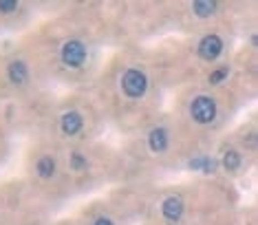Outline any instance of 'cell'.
<instances>
[{
    "instance_id": "9",
    "label": "cell",
    "mask_w": 258,
    "mask_h": 225,
    "mask_svg": "<svg viewBox=\"0 0 258 225\" xmlns=\"http://www.w3.org/2000/svg\"><path fill=\"white\" fill-rule=\"evenodd\" d=\"M192 9H195V14H197V16L208 18V16H212V14H214L216 3H212V0H197V3L192 5Z\"/></svg>"
},
{
    "instance_id": "10",
    "label": "cell",
    "mask_w": 258,
    "mask_h": 225,
    "mask_svg": "<svg viewBox=\"0 0 258 225\" xmlns=\"http://www.w3.org/2000/svg\"><path fill=\"white\" fill-rule=\"evenodd\" d=\"M53 170H55V163H53V159L51 157H42L38 161V173L42 177H51L53 175Z\"/></svg>"
},
{
    "instance_id": "15",
    "label": "cell",
    "mask_w": 258,
    "mask_h": 225,
    "mask_svg": "<svg viewBox=\"0 0 258 225\" xmlns=\"http://www.w3.org/2000/svg\"><path fill=\"white\" fill-rule=\"evenodd\" d=\"M203 163H205V159H195V161H190V168L192 170H201Z\"/></svg>"
},
{
    "instance_id": "7",
    "label": "cell",
    "mask_w": 258,
    "mask_h": 225,
    "mask_svg": "<svg viewBox=\"0 0 258 225\" xmlns=\"http://www.w3.org/2000/svg\"><path fill=\"white\" fill-rule=\"evenodd\" d=\"M80 128H82V117L78 112H67V115L62 117V130L67 135H75Z\"/></svg>"
},
{
    "instance_id": "3",
    "label": "cell",
    "mask_w": 258,
    "mask_h": 225,
    "mask_svg": "<svg viewBox=\"0 0 258 225\" xmlns=\"http://www.w3.org/2000/svg\"><path fill=\"white\" fill-rule=\"evenodd\" d=\"M84 58H86V51H84V44L82 42L71 40V42L64 44V49H62L64 64H69V67H80V64L84 62Z\"/></svg>"
},
{
    "instance_id": "8",
    "label": "cell",
    "mask_w": 258,
    "mask_h": 225,
    "mask_svg": "<svg viewBox=\"0 0 258 225\" xmlns=\"http://www.w3.org/2000/svg\"><path fill=\"white\" fill-rule=\"evenodd\" d=\"M9 80L14 82V84H25L27 80V67L22 62H14L9 67Z\"/></svg>"
},
{
    "instance_id": "13",
    "label": "cell",
    "mask_w": 258,
    "mask_h": 225,
    "mask_svg": "<svg viewBox=\"0 0 258 225\" xmlns=\"http://www.w3.org/2000/svg\"><path fill=\"white\" fill-rule=\"evenodd\" d=\"M16 0H0V11H14Z\"/></svg>"
},
{
    "instance_id": "5",
    "label": "cell",
    "mask_w": 258,
    "mask_h": 225,
    "mask_svg": "<svg viewBox=\"0 0 258 225\" xmlns=\"http://www.w3.org/2000/svg\"><path fill=\"white\" fill-rule=\"evenodd\" d=\"M163 214L170 221H177V218L183 214V203H181V199L172 197V199H166V203H163Z\"/></svg>"
},
{
    "instance_id": "12",
    "label": "cell",
    "mask_w": 258,
    "mask_h": 225,
    "mask_svg": "<svg viewBox=\"0 0 258 225\" xmlns=\"http://www.w3.org/2000/svg\"><path fill=\"white\" fill-rule=\"evenodd\" d=\"M227 75V69H219V71H214L212 75H210V82H212V84H216V82H221L223 78H225Z\"/></svg>"
},
{
    "instance_id": "14",
    "label": "cell",
    "mask_w": 258,
    "mask_h": 225,
    "mask_svg": "<svg viewBox=\"0 0 258 225\" xmlns=\"http://www.w3.org/2000/svg\"><path fill=\"white\" fill-rule=\"evenodd\" d=\"M82 165H84V157H82V155H73V159H71V168L80 170Z\"/></svg>"
},
{
    "instance_id": "16",
    "label": "cell",
    "mask_w": 258,
    "mask_h": 225,
    "mask_svg": "<svg viewBox=\"0 0 258 225\" xmlns=\"http://www.w3.org/2000/svg\"><path fill=\"white\" fill-rule=\"evenodd\" d=\"M95 225H113V223H110L108 218H97V221H95Z\"/></svg>"
},
{
    "instance_id": "11",
    "label": "cell",
    "mask_w": 258,
    "mask_h": 225,
    "mask_svg": "<svg viewBox=\"0 0 258 225\" xmlns=\"http://www.w3.org/2000/svg\"><path fill=\"white\" fill-rule=\"evenodd\" d=\"M223 163H225V168L227 170H236L238 168V163H240V157H238V152H225V159H223Z\"/></svg>"
},
{
    "instance_id": "6",
    "label": "cell",
    "mask_w": 258,
    "mask_h": 225,
    "mask_svg": "<svg viewBox=\"0 0 258 225\" xmlns=\"http://www.w3.org/2000/svg\"><path fill=\"white\" fill-rule=\"evenodd\" d=\"M148 141H150V148L155 152H161V150H166V146H168V133L163 128H155L150 133V137H148Z\"/></svg>"
},
{
    "instance_id": "4",
    "label": "cell",
    "mask_w": 258,
    "mask_h": 225,
    "mask_svg": "<svg viewBox=\"0 0 258 225\" xmlns=\"http://www.w3.org/2000/svg\"><path fill=\"white\" fill-rule=\"evenodd\" d=\"M221 49H223V44H221L219 35H208V38H203L201 44H199V55H201L203 60H214V58H219Z\"/></svg>"
},
{
    "instance_id": "1",
    "label": "cell",
    "mask_w": 258,
    "mask_h": 225,
    "mask_svg": "<svg viewBox=\"0 0 258 225\" xmlns=\"http://www.w3.org/2000/svg\"><path fill=\"white\" fill-rule=\"evenodd\" d=\"M121 86H124L126 95L131 97H139L146 93V86H148V82H146V75L142 73V71H128V73L124 75V82H121Z\"/></svg>"
},
{
    "instance_id": "2",
    "label": "cell",
    "mask_w": 258,
    "mask_h": 225,
    "mask_svg": "<svg viewBox=\"0 0 258 225\" xmlns=\"http://www.w3.org/2000/svg\"><path fill=\"white\" fill-rule=\"evenodd\" d=\"M214 115H216V106L210 97H197L195 102H192V117H195L197 122L208 124L214 120Z\"/></svg>"
}]
</instances>
